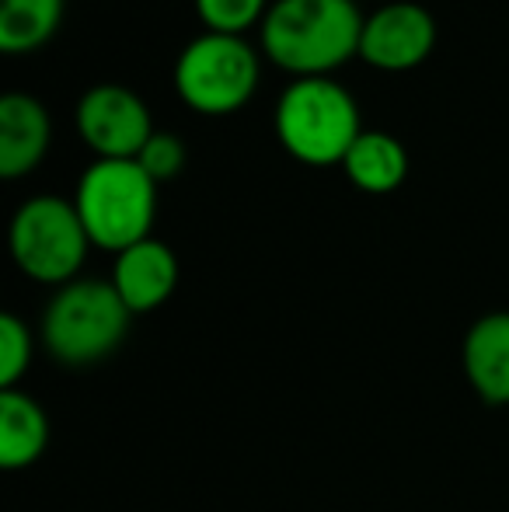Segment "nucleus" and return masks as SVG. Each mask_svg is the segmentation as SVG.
Segmentation results:
<instances>
[{
	"instance_id": "nucleus-11",
	"label": "nucleus",
	"mask_w": 509,
	"mask_h": 512,
	"mask_svg": "<svg viewBox=\"0 0 509 512\" xmlns=\"http://www.w3.org/2000/svg\"><path fill=\"white\" fill-rule=\"evenodd\" d=\"M461 366L485 405L509 408V310H492L471 324L461 345Z\"/></svg>"
},
{
	"instance_id": "nucleus-17",
	"label": "nucleus",
	"mask_w": 509,
	"mask_h": 512,
	"mask_svg": "<svg viewBox=\"0 0 509 512\" xmlns=\"http://www.w3.org/2000/svg\"><path fill=\"white\" fill-rule=\"evenodd\" d=\"M185 161H189V150H185V140L168 129H157L154 136L147 140V147L140 150L136 164L154 178L157 185L161 182H171L185 171Z\"/></svg>"
},
{
	"instance_id": "nucleus-4",
	"label": "nucleus",
	"mask_w": 509,
	"mask_h": 512,
	"mask_svg": "<svg viewBox=\"0 0 509 512\" xmlns=\"http://www.w3.org/2000/svg\"><path fill=\"white\" fill-rule=\"evenodd\" d=\"M175 95L189 112L224 119L241 112L262 84V49L245 35L199 32L182 46L171 70Z\"/></svg>"
},
{
	"instance_id": "nucleus-2",
	"label": "nucleus",
	"mask_w": 509,
	"mask_h": 512,
	"mask_svg": "<svg viewBox=\"0 0 509 512\" xmlns=\"http://www.w3.org/2000/svg\"><path fill=\"white\" fill-rule=\"evenodd\" d=\"M272 129L286 154L304 168H335L363 133L353 91L335 77H297L283 88Z\"/></svg>"
},
{
	"instance_id": "nucleus-16",
	"label": "nucleus",
	"mask_w": 509,
	"mask_h": 512,
	"mask_svg": "<svg viewBox=\"0 0 509 512\" xmlns=\"http://www.w3.org/2000/svg\"><path fill=\"white\" fill-rule=\"evenodd\" d=\"M35 356V335L18 314H0V391H14Z\"/></svg>"
},
{
	"instance_id": "nucleus-8",
	"label": "nucleus",
	"mask_w": 509,
	"mask_h": 512,
	"mask_svg": "<svg viewBox=\"0 0 509 512\" xmlns=\"http://www.w3.org/2000/svg\"><path fill=\"white\" fill-rule=\"evenodd\" d=\"M436 21L419 0H387L363 21L360 60L384 74H405L433 56Z\"/></svg>"
},
{
	"instance_id": "nucleus-3",
	"label": "nucleus",
	"mask_w": 509,
	"mask_h": 512,
	"mask_svg": "<svg viewBox=\"0 0 509 512\" xmlns=\"http://www.w3.org/2000/svg\"><path fill=\"white\" fill-rule=\"evenodd\" d=\"M129 321L133 314L116 293L112 279L81 276L53 293V300L42 310L39 338L42 349L60 366L88 370L123 345Z\"/></svg>"
},
{
	"instance_id": "nucleus-6",
	"label": "nucleus",
	"mask_w": 509,
	"mask_h": 512,
	"mask_svg": "<svg viewBox=\"0 0 509 512\" xmlns=\"http://www.w3.org/2000/svg\"><path fill=\"white\" fill-rule=\"evenodd\" d=\"M11 258L21 276L42 286H67L81 279L88 251L95 248L77 216L74 199L60 196H32L11 216L7 227Z\"/></svg>"
},
{
	"instance_id": "nucleus-12",
	"label": "nucleus",
	"mask_w": 509,
	"mask_h": 512,
	"mask_svg": "<svg viewBox=\"0 0 509 512\" xmlns=\"http://www.w3.org/2000/svg\"><path fill=\"white\" fill-rule=\"evenodd\" d=\"M349 185L367 196H391L408 178V150L387 129H363L342 161Z\"/></svg>"
},
{
	"instance_id": "nucleus-15",
	"label": "nucleus",
	"mask_w": 509,
	"mask_h": 512,
	"mask_svg": "<svg viewBox=\"0 0 509 512\" xmlns=\"http://www.w3.org/2000/svg\"><path fill=\"white\" fill-rule=\"evenodd\" d=\"M192 4L203 21V32L245 35L252 28H262L272 0H192Z\"/></svg>"
},
{
	"instance_id": "nucleus-1",
	"label": "nucleus",
	"mask_w": 509,
	"mask_h": 512,
	"mask_svg": "<svg viewBox=\"0 0 509 512\" xmlns=\"http://www.w3.org/2000/svg\"><path fill=\"white\" fill-rule=\"evenodd\" d=\"M367 14L356 0H272L258 49L283 74L328 77L360 56V35Z\"/></svg>"
},
{
	"instance_id": "nucleus-13",
	"label": "nucleus",
	"mask_w": 509,
	"mask_h": 512,
	"mask_svg": "<svg viewBox=\"0 0 509 512\" xmlns=\"http://www.w3.org/2000/svg\"><path fill=\"white\" fill-rule=\"evenodd\" d=\"M49 446V415L32 394L21 387L0 391V467L25 471L46 453Z\"/></svg>"
},
{
	"instance_id": "nucleus-5",
	"label": "nucleus",
	"mask_w": 509,
	"mask_h": 512,
	"mask_svg": "<svg viewBox=\"0 0 509 512\" xmlns=\"http://www.w3.org/2000/svg\"><path fill=\"white\" fill-rule=\"evenodd\" d=\"M74 206L91 244L119 255L154 237L157 182L136 161H91L77 178Z\"/></svg>"
},
{
	"instance_id": "nucleus-14",
	"label": "nucleus",
	"mask_w": 509,
	"mask_h": 512,
	"mask_svg": "<svg viewBox=\"0 0 509 512\" xmlns=\"http://www.w3.org/2000/svg\"><path fill=\"white\" fill-rule=\"evenodd\" d=\"M67 0H0V53L28 56L53 42Z\"/></svg>"
},
{
	"instance_id": "nucleus-7",
	"label": "nucleus",
	"mask_w": 509,
	"mask_h": 512,
	"mask_svg": "<svg viewBox=\"0 0 509 512\" xmlns=\"http://www.w3.org/2000/svg\"><path fill=\"white\" fill-rule=\"evenodd\" d=\"M74 129L95 161H136L157 133L147 102L126 84H95L74 105Z\"/></svg>"
},
{
	"instance_id": "nucleus-9",
	"label": "nucleus",
	"mask_w": 509,
	"mask_h": 512,
	"mask_svg": "<svg viewBox=\"0 0 509 512\" xmlns=\"http://www.w3.org/2000/svg\"><path fill=\"white\" fill-rule=\"evenodd\" d=\"M53 122L46 105L28 91H7L0 98V178L18 182L32 175L49 154Z\"/></svg>"
},
{
	"instance_id": "nucleus-10",
	"label": "nucleus",
	"mask_w": 509,
	"mask_h": 512,
	"mask_svg": "<svg viewBox=\"0 0 509 512\" xmlns=\"http://www.w3.org/2000/svg\"><path fill=\"white\" fill-rule=\"evenodd\" d=\"M112 286L133 317L164 307L178 286L175 251L157 237H147V241L119 251L116 265H112Z\"/></svg>"
}]
</instances>
